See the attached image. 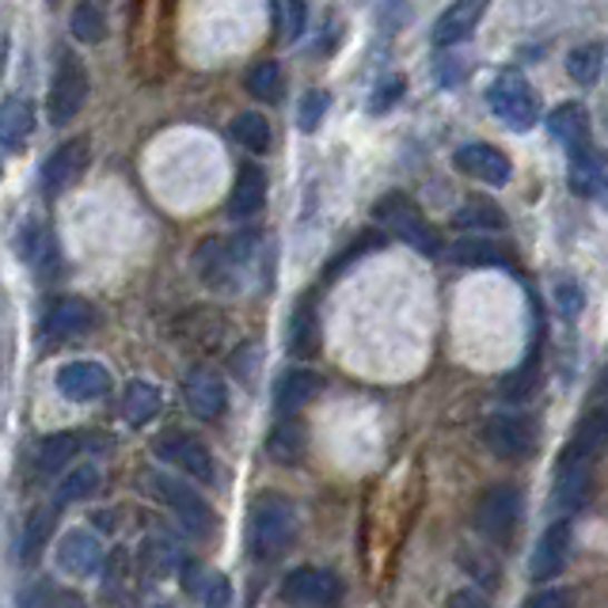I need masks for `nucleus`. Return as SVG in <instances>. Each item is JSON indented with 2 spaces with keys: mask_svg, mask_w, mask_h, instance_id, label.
Returning a JSON list of instances; mask_svg holds the SVG:
<instances>
[{
  "mask_svg": "<svg viewBox=\"0 0 608 608\" xmlns=\"http://www.w3.org/2000/svg\"><path fill=\"white\" fill-rule=\"evenodd\" d=\"M297 537V510L290 499L266 494L252 506V521H247V548L255 559H278L290 551Z\"/></svg>",
  "mask_w": 608,
  "mask_h": 608,
  "instance_id": "f257e3e1",
  "label": "nucleus"
},
{
  "mask_svg": "<svg viewBox=\"0 0 608 608\" xmlns=\"http://www.w3.org/2000/svg\"><path fill=\"white\" fill-rule=\"evenodd\" d=\"M255 244H259V236H239V239H206V244L198 247V255H195L202 282L214 285V290L236 293V290H239V278H244L247 266H252Z\"/></svg>",
  "mask_w": 608,
  "mask_h": 608,
  "instance_id": "f03ea898",
  "label": "nucleus"
},
{
  "mask_svg": "<svg viewBox=\"0 0 608 608\" xmlns=\"http://www.w3.org/2000/svg\"><path fill=\"white\" fill-rule=\"evenodd\" d=\"M487 104H491L494 118H499L506 130H518V134L532 130L540 118V96L521 69L499 72V80H494L491 91H487Z\"/></svg>",
  "mask_w": 608,
  "mask_h": 608,
  "instance_id": "7ed1b4c3",
  "label": "nucleus"
},
{
  "mask_svg": "<svg viewBox=\"0 0 608 608\" xmlns=\"http://www.w3.org/2000/svg\"><path fill=\"white\" fill-rule=\"evenodd\" d=\"M376 220H384V225H389L392 233L403 239V244H411L414 252H422V255H438L441 252L438 228L422 217V209L414 206L408 195H389V198L376 202Z\"/></svg>",
  "mask_w": 608,
  "mask_h": 608,
  "instance_id": "20e7f679",
  "label": "nucleus"
},
{
  "mask_svg": "<svg viewBox=\"0 0 608 608\" xmlns=\"http://www.w3.org/2000/svg\"><path fill=\"white\" fill-rule=\"evenodd\" d=\"M88 91H91L88 69L80 66L72 53H66L61 66H58V77H53V85H50V99H46V115H50V122L53 126H69L72 118L85 110Z\"/></svg>",
  "mask_w": 608,
  "mask_h": 608,
  "instance_id": "39448f33",
  "label": "nucleus"
},
{
  "mask_svg": "<svg viewBox=\"0 0 608 608\" xmlns=\"http://www.w3.org/2000/svg\"><path fill=\"white\" fill-rule=\"evenodd\" d=\"M149 487H156V494H160V502L168 506L175 518L183 521V529L195 532V537H206V532H214L217 524V513L209 510L206 499H202L198 491H190L187 483H179V479L171 475H149Z\"/></svg>",
  "mask_w": 608,
  "mask_h": 608,
  "instance_id": "423d86ee",
  "label": "nucleus"
},
{
  "mask_svg": "<svg viewBox=\"0 0 608 608\" xmlns=\"http://www.w3.org/2000/svg\"><path fill=\"white\" fill-rule=\"evenodd\" d=\"M521 521V494L513 487H491L483 491V499L475 506V529L483 532L491 543H506L513 540V529Z\"/></svg>",
  "mask_w": 608,
  "mask_h": 608,
  "instance_id": "0eeeda50",
  "label": "nucleus"
},
{
  "mask_svg": "<svg viewBox=\"0 0 608 608\" xmlns=\"http://www.w3.org/2000/svg\"><path fill=\"white\" fill-rule=\"evenodd\" d=\"M483 441L494 457L524 460L537 453V426H532V419H521V414H494L483 426Z\"/></svg>",
  "mask_w": 608,
  "mask_h": 608,
  "instance_id": "6e6552de",
  "label": "nucleus"
},
{
  "mask_svg": "<svg viewBox=\"0 0 608 608\" xmlns=\"http://www.w3.org/2000/svg\"><path fill=\"white\" fill-rule=\"evenodd\" d=\"M282 601L285 605H335V601H343V582H339L331 570L297 567L285 575Z\"/></svg>",
  "mask_w": 608,
  "mask_h": 608,
  "instance_id": "1a4fd4ad",
  "label": "nucleus"
},
{
  "mask_svg": "<svg viewBox=\"0 0 608 608\" xmlns=\"http://www.w3.org/2000/svg\"><path fill=\"white\" fill-rule=\"evenodd\" d=\"M16 252H20V259L31 266L42 282H50L53 274H58V236L50 233V225H46L39 214L27 217L23 228L16 233Z\"/></svg>",
  "mask_w": 608,
  "mask_h": 608,
  "instance_id": "9d476101",
  "label": "nucleus"
},
{
  "mask_svg": "<svg viewBox=\"0 0 608 608\" xmlns=\"http://www.w3.org/2000/svg\"><path fill=\"white\" fill-rule=\"evenodd\" d=\"M88 168V137H69L66 145H58L53 149L50 160L42 164V187L46 195H66L72 183L85 175Z\"/></svg>",
  "mask_w": 608,
  "mask_h": 608,
  "instance_id": "9b49d317",
  "label": "nucleus"
},
{
  "mask_svg": "<svg viewBox=\"0 0 608 608\" xmlns=\"http://www.w3.org/2000/svg\"><path fill=\"white\" fill-rule=\"evenodd\" d=\"M153 453L160 457V460H168L171 468H179V472L195 475V479H206V483L214 479V457H209V449L202 445L198 438H190V434H164V438H156Z\"/></svg>",
  "mask_w": 608,
  "mask_h": 608,
  "instance_id": "f8f14e48",
  "label": "nucleus"
},
{
  "mask_svg": "<svg viewBox=\"0 0 608 608\" xmlns=\"http://www.w3.org/2000/svg\"><path fill=\"white\" fill-rule=\"evenodd\" d=\"M183 395H187V408L195 419L202 422H217L228 408V389L225 381L214 370H195L183 384Z\"/></svg>",
  "mask_w": 608,
  "mask_h": 608,
  "instance_id": "ddd939ff",
  "label": "nucleus"
},
{
  "mask_svg": "<svg viewBox=\"0 0 608 608\" xmlns=\"http://www.w3.org/2000/svg\"><path fill=\"white\" fill-rule=\"evenodd\" d=\"M567 179H570V190H575L578 198H605V190H608V156L601 149H594V145L570 153Z\"/></svg>",
  "mask_w": 608,
  "mask_h": 608,
  "instance_id": "4468645a",
  "label": "nucleus"
},
{
  "mask_svg": "<svg viewBox=\"0 0 608 608\" xmlns=\"http://www.w3.org/2000/svg\"><path fill=\"white\" fill-rule=\"evenodd\" d=\"M58 392L72 403H91L110 392V373L99 362H69L58 373Z\"/></svg>",
  "mask_w": 608,
  "mask_h": 608,
  "instance_id": "2eb2a0df",
  "label": "nucleus"
},
{
  "mask_svg": "<svg viewBox=\"0 0 608 608\" xmlns=\"http://www.w3.org/2000/svg\"><path fill=\"white\" fill-rule=\"evenodd\" d=\"M58 563L72 578H88L104 567V548L88 529H69L58 543Z\"/></svg>",
  "mask_w": 608,
  "mask_h": 608,
  "instance_id": "dca6fc26",
  "label": "nucleus"
},
{
  "mask_svg": "<svg viewBox=\"0 0 608 608\" xmlns=\"http://www.w3.org/2000/svg\"><path fill=\"white\" fill-rule=\"evenodd\" d=\"M453 164L464 175H472L479 183H491V187H502V183H510V160L494 149V145H464V149H457Z\"/></svg>",
  "mask_w": 608,
  "mask_h": 608,
  "instance_id": "f3484780",
  "label": "nucleus"
},
{
  "mask_svg": "<svg viewBox=\"0 0 608 608\" xmlns=\"http://www.w3.org/2000/svg\"><path fill=\"white\" fill-rule=\"evenodd\" d=\"M491 0H453V4L441 12V20L434 23V42L438 46H457L475 31L479 20L487 16Z\"/></svg>",
  "mask_w": 608,
  "mask_h": 608,
  "instance_id": "a211bd4d",
  "label": "nucleus"
},
{
  "mask_svg": "<svg viewBox=\"0 0 608 608\" xmlns=\"http://www.w3.org/2000/svg\"><path fill=\"white\" fill-rule=\"evenodd\" d=\"M567 551H570V521H551L543 529L537 551H532V578L537 582H551L567 567Z\"/></svg>",
  "mask_w": 608,
  "mask_h": 608,
  "instance_id": "6ab92c4d",
  "label": "nucleus"
},
{
  "mask_svg": "<svg viewBox=\"0 0 608 608\" xmlns=\"http://www.w3.org/2000/svg\"><path fill=\"white\" fill-rule=\"evenodd\" d=\"M589 491H594V460H582V457L559 460L556 502L563 506V510H578V506L589 502Z\"/></svg>",
  "mask_w": 608,
  "mask_h": 608,
  "instance_id": "aec40b11",
  "label": "nucleus"
},
{
  "mask_svg": "<svg viewBox=\"0 0 608 608\" xmlns=\"http://www.w3.org/2000/svg\"><path fill=\"white\" fill-rule=\"evenodd\" d=\"M35 134V107L23 96H8L0 104V149L20 153Z\"/></svg>",
  "mask_w": 608,
  "mask_h": 608,
  "instance_id": "412c9836",
  "label": "nucleus"
},
{
  "mask_svg": "<svg viewBox=\"0 0 608 608\" xmlns=\"http://www.w3.org/2000/svg\"><path fill=\"white\" fill-rule=\"evenodd\" d=\"M96 324H99L96 308H91L88 301H77V297L58 301L50 308V316H46V331H50L53 339H80V335H88Z\"/></svg>",
  "mask_w": 608,
  "mask_h": 608,
  "instance_id": "4be33fe9",
  "label": "nucleus"
},
{
  "mask_svg": "<svg viewBox=\"0 0 608 608\" xmlns=\"http://www.w3.org/2000/svg\"><path fill=\"white\" fill-rule=\"evenodd\" d=\"M320 389H324V381L312 370H290L274 384V408H278V414H297L316 400Z\"/></svg>",
  "mask_w": 608,
  "mask_h": 608,
  "instance_id": "5701e85b",
  "label": "nucleus"
},
{
  "mask_svg": "<svg viewBox=\"0 0 608 608\" xmlns=\"http://www.w3.org/2000/svg\"><path fill=\"white\" fill-rule=\"evenodd\" d=\"M548 134L563 145L567 153H578L589 145V110L582 104H559L548 115Z\"/></svg>",
  "mask_w": 608,
  "mask_h": 608,
  "instance_id": "b1692460",
  "label": "nucleus"
},
{
  "mask_svg": "<svg viewBox=\"0 0 608 608\" xmlns=\"http://www.w3.org/2000/svg\"><path fill=\"white\" fill-rule=\"evenodd\" d=\"M266 206V171L259 164H244L236 175V187H233V198H228V214L236 220H247L255 217L259 209Z\"/></svg>",
  "mask_w": 608,
  "mask_h": 608,
  "instance_id": "393cba45",
  "label": "nucleus"
},
{
  "mask_svg": "<svg viewBox=\"0 0 608 608\" xmlns=\"http://www.w3.org/2000/svg\"><path fill=\"white\" fill-rule=\"evenodd\" d=\"M608 449V411L594 408L589 414H582V422L570 434L563 457H582V460H597Z\"/></svg>",
  "mask_w": 608,
  "mask_h": 608,
  "instance_id": "a878e982",
  "label": "nucleus"
},
{
  "mask_svg": "<svg viewBox=\"0 0 608 608\" xmlns=\"http://www.w3.org/2000/svg\"><path fill=\"white\" fill-rule=\"evenodd\" d=\"M53 521H58V502L53 506H39V510H31V518L23 521V537H20V559L27 567L39 563L46 543L53 537Z\"/></svg>",
  "mask_w": 608,
  "mask_h": 608,
  "instance_id": "bb28decb",
  "label": "nucleus"
},
{
  "mask_svg": "<svg viewBox=\"0 0 608 608\" xmlns=\"http://www.w3.org/2000/svg\"><path fill=\"white\" fill-rule=\"evenodd\" d=\"M266 457L274 460V464H301L304 457V426L297 422V414H282V422L271 430V438H266Z\"/></svg>",
  "mask_w": 608,
  "mask_h": 608,
  "instance_id": "cd10ccee",
  "label": "nucleus"
},
{
  "mask_svg": "<svg viewBox=\"0 0 608 608\" xmlns=\"http://www.w3.org/2000/svg\"><path fill=\"white\" fill-rule=\"evenodd\" d=\"M183 586L195 601H206V605H228L233 601V589H228V578L220 570H209L202 563H187L183 567Z\"/></svg>",
  "mask_w": 608,
  "mask_h": 608,
  "instance_id": "c85d7f7f",
  "label": "nucleus"
},
{
  "mask_svg": "<svg viewBox=\"0 0 608 608\" xmlns=\"http://www.w3.org/2000/svg\"><path fill=\"white\" fill-rule=\"evenodd\" d=\"M164 408V392L156 389L153 381H130L122 392V419L130 422V426H145V422H153L156 414Z\"/></svg>",
  "mask_w": 608,
  "mask_h": 608,
  "instance_id": "c756f323",
  "label": "nucleus"
},
{
  "mask_svg": "<svg viewBox=\"0 0 608 608\" xmlns=\"http://www.w3.org/2000/svg\"><path fill=\"white\" fill-rule=\"evenodd\" d=\"M69 31L77 42L96 46L107 39V0H80L69 20Z\"/></svg>",
  "mask_w": 608,
  "mask_h": 608,
  "instance_id": "7c9ffc66",
  "label": "nucleus"
},
{
  "mask_svg": "<svg viewBox=\"0 0 608 608\" xmlns=\"http://www.w3.org/2000/svg\"><path fill=\"white\" fill-rule=\"evenodd\" d=\"M320 350V320H316V308L308 301L297 304L290 320V354L293 357H312Z\"/></svg>",
  "mask_w": 608,
  "mask_h": 608,
  "instance_id": "2f4dec72",
  "label": "nucleus"
},
{
  "mask_svg": "<svg viewBox=\"0 0 608 608\" xmlns=\"http://www.w3.org/2000/svg\"><path fill=\"white\" fill-rule=\"evenodd\" d=\"M601 69H605V46L601 42H582L567 53V77L575 80V85L589 88L597 77H601Z\"/></svg>",
  "mask_w": 608,
  "mask_h": 608,
  "instance_id": "473e14b6",
  "label": "nucleus"
},
{
  "mask_svg": "<svg viewBox=\"0 0 608 608\" xmlns=\"http://www.w3.org/2000/svg\"><path fill=\"white\" fill-rule=\"evenodd\" d=\"M457 228H483V233H499L506 228V214L491 198H468L453 217Z\"/></svg>",
  "mask_w": 608,
  "mask_h": 608,
  "instance_id": "72a5a7b5",
  "label": "nucleus"
},
{
  "mask_svg": "<svg viewBox=\"0 0 608 608\" xmlns=\"http://www.w3.org/2000/svg\"><path fill=\"white\" fill-rule=\"evenodd\" d=\"M449 255L460 266H510V255L499 244H491V239H460Z\"/></svg>",
  "mask_w": 608,
  "mask_h": 608,
  "instance_id": "f704fd0d",
  "label": "nucleus"
},
{
  "mask_svg": "<svg viewBox=\"0 0 608 608\" xmlns=\"http://www.w3.org/2000/svg\"><path fill=\"white\" fill-rule=\"evenodd\" d=\"M228 134H233L236 145H244L247 153H266V149H271V126H266V118L255 115V110L236 115L233 126H228Z\"/></svg>",
  "mask_w": 608,
  "mask_h": 608,
  "instance_id": "c9c22d12",
  "label": "nucleus"
},
{
  "mask_svg": "<svg viewBox=\"0 0 608 608\" xmlns=\"http://www.w3.org/2000/svg\"><path fill=\"white\" fill-rule=\"evenodd\" d=\"M77 453H80L77 434H50L39 445V468L46 475H53V472H61L69 460H77Z\"/></svg>",
  "mask_w": 608,
  "mask_h": 608,
  "instance_id": "e433bc0d",
  "label": "nucleus"
},
{
  "mask_svg": "<svg viewBox=\"0 0 608 608\" xmlns=\"http://www.w3.org/2000/svg\"><path fill=\"white\" fill-rule=\"evenodd\" d=\"M537 376H540V324H537V335H532V350L529 357L521 362L518 373H510L502 381V392L510 395V400H521V395H529L532 389H537Z\"/></svg>",
  "mask_w": 608,
  "mask_h": 608,
  "instance_id": "4c0bfd02",
  "label": "nucleus"
},
{
  "mask_svg": "<svg viewBox=\"0 0 608 608\" xmlns=\"http://www.w3.org/2000/svg\"><path fill=\"white\" fill-rule=\"evenodd\" d=\"M99 491V468L96 464H77L72 472L61 479V487H58V506H69V502H80V499H88V494H96Z\"/></svg>",
  "mask_w": 608,
  "mask_h": 608,
  "instance_id": "58836bf2",
  "label": "nucleus"
},
{
  "mask_svg": "<svg viewBox=\"0 0 608 608\" xmlns=\"http://www.w3.org/2000/svg\"><path fill=\"white\" fill-rule=\"evenodd\" d=\"M137 567H141L145 578L160 582V578H168L175 570V556H171V548L164 540H145L141 548H137Z\"/></svg>",
  "mask_w": 608,
  "mask_h": 608,
  "instance_id": "ea45409f",
  "label": "nucleus"
},
{
  "mask_svg": "<svg viewBox=\"0 0 608 608\" xmlns=\"http://www.w3.org/2000/svg\"><path fill=\"white\" fill-rule=\"evenodd\" d=\"M282 88H285V77L278 61H259V66L247 72V91H252L255 99H278Z\"/></svg>",
  "mask_w": 608,
  "mask_h": 608,
  "instance_id": "a19ab883",
  "label": "nucleus"
},
{
  "mask_svg": "<svg viewBox=\"0 0 608 608\" xmlns=\"http://www.w3.org/2000/svg\"><path fill=\"white\" fill-rule=\"evenodd\" d=\"M327 91H308V96L301 99V107H297V126L304 134H316L320 130V122H324V115H327Z\"/></svg>",
  "mask_w": 608,
  "mask_h": 608,
  "instance_id": "79ce46f5",
  "label": "nucleus"
},
{
  "mask_svg": "<svg viewBox=\"0 0 608 608\" xmlns=\"http://www.w3.org/2000/svg\"><path fill=\"white\" fill-rule=\"evenodd\" d=\"M403 88H408V80H403V77H389V80H384V85H376L373 99H370V110H373V115H384V110H389V107L400 104Z\"/></svg>",
  "mask_w": 608,
  "mask_h": 608,
  "instance_id": "37998d69",
  "label": "nucleus"
},
{
  "mask_svg": "<svg viewBox=\"0 0 608 608\" xmlns=\"http://www.w3.org/2000/svg\"><path fill=\"white\" fill-rule=\"evenodd\" d=\"M556 304H559V312H563V320H575L578 312L586 308V293L578 290L575 282H567V278H563V282L556 285Z\"/></svg>",
  "mask_w": 608,
  "mask_h": 608,
  "instance_id": "c03bdc74",
  "label": "nucleus"
},
{
  "mask_svg": "<svg viewBox=\"0 0 608 608\" xmlns=\"http://www.w3.org/2000/svg\"><path fill=\"white\" fill-rule=\"evenodd\" d=\"M304 20H308V4L304 0H285V39H301Z\"/></svg>",
  "mask_w": 608,
  "mask_h": 608,
  "instance_id": "a18cd8bd",
  "label": "nucleus"
},
{
  "mask_svg": "<svg viewBox=\"0 0 608 608\" xmlns=\"http://www.w3.org/2000/svg\"><path fill=\"white\" fill-rule=\"evenodd\" d=\"M532 608H556V605H570V594H563V589H543V594H537L529 601Z\"/></svg>",
  "mask_w": 608,
  "mask_h": 608,
  "instance_id": "49530a36",
  "label": "nucleus"
},
{
  "mask_svg": "<svg viewBox=\"0 0 608 608\" xmlns=\"http://www.w3.org/2000/svg\"><path fill=\"white\" fill-rule=\"evenodd\" d=\"M464 61H457V58H449V61H441V66H438V80H441V85H457V80L460 77H464Z\"/></svg>",
  "mask_w": 608,
  "mask_h": 608,
  "instance_id": "de8ad7c7",
  "label": "nucleus"
},
{
  "mask_svg": "<svg viewBox=\"0 0 608 608\" xmlns=\"http://www.w3.org/2000/svg\"><path fill=\"white\" fill-rule=\"evenodd\" d=\"M453 605H483V597H479V594H457Z\"/></svg>",
  "mask_w": 608,
  "mask_h": 608,
  "instance_id": "09e8293b",
  "label": "nucleus"
},
{
  "mask_svg": "<svg viewBox=\"0 0 608 608\" xmlns=\"http://www.w3.org/2000/svg\"><path fill=\"white\" fill-rule=\"evenodd\" d=\"M96 524H99V529H115V518H110V513H96Z\"/></svg>",
  "mask_w": 608,
  "mask_h": 608,
  "instance_id": "8fccbe9b",
  "label": "nucleus"
},
{
  "mask_svg": "<svg viewBox=\"0 0 608 608\" xmlns=\"http://www.w3.org/2000/svg\"><path fill=\"white\" fill-rule=\"evenodd\" d=\"M605 206H608V190H605Z\"/></svg>",
  "mask_w": 608,
  "mask_h": 608,
  "instance_id": "3c124183",
  "label": "nucleus"
},
{
  "mask_svg": "<svg viewBox=\"0 0 608 608\" xmlns=\"http://www.w3.org/2000/svg\"><path fill=\"white\" fill-rule=\"evenodd\" d=\"M605 384H608V376H605Z\"/></svg>",
  "mask_w": 608,
  "mask_h": 608,
  "instance_id": "603ef678",
  "label": "nucleus"
}]
</instances>
